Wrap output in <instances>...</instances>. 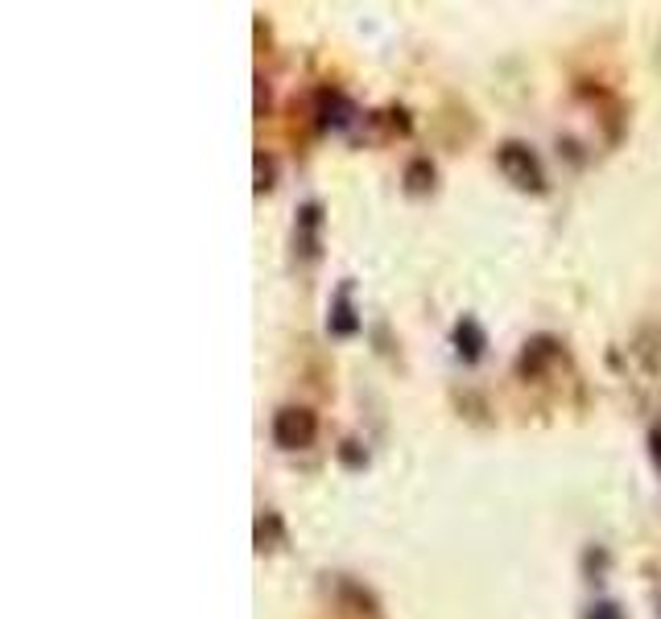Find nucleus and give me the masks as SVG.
Listing matches in <instances>:
<instances>
[{
	"instance_id": "f257e3e1",
	"label": "nucleus",
	"mask_w": 661,
	"mask_h": 619,
	"mask_svg": "<svg viewBox=\"0 0 661 619\" xmlns=\"http://www.w3.org/2000/svg\"><path fill=\"white\" fill-rule=\"evenodd\" d=\"M314 433H319V421L310 409H282L273 417V442L282 451H302L314 442Z\"/></svg>"
},
{
	"instance_id": "f03ea898",
	"label": "nucleus",
	"mask_w": 661,
	"mask_h": 619,
	"mask_svg": "<svg viewBox=\"0 0 661 619\" xmlns=\"http://www.w3.org/2000/svg\"><path fill=\"white\" fill-rule=\"evenodd\" d=\"M496 162H500V169H504V178L516 182L521 190H541V165H537V157L525 149V144H516V141L500 144Z\"/></svg>"
},
{
	"instance_id": "7ed1b4c3",
	"label": "nucleus",
	"mask_w": 661,
	"mask_h": 619,
	"mask_svg": "<svg viewBox=\"0 0 661 619\" xmlns=\"http://www.w3.org/2000/svg\"><path fill=\"white\" fill-rule=\"evenodd\" d=\"M454 343H459V351H463L467 359H475V355L484 351V330L475 327L472 318H463V323H459V330H454Z\"/></svg>"
},
{
	"instance_id": "20e7f679",
	"label": "nucleus",
	"mask_w": 661,
	"mask_h": 619,
	"mask_svg": "<svg viewBox=\"0 0 661 619\" xmlns=\"http://www.w3.org/2000/svg\"><path fill=\"white\" fill-rule=\"evenodd\" d=\"M330 330H335V334H351V330H356V318H351V306H348V293H339V302H335Z\"/></svg>"
},
{
	"instance_id": "39448f33",
	"label": "nucleus",
	"mask_w": 661,
	"mask_h": 619,
	"mask_svg": "<svg viewBox=\"0 0 661 619\" xmlns=\"http://www.w3.org/2000/svg\"><path fill=\"white\" fill-rule=\"evenodd\" d=\"M587 619H620V611L612 607V603H599V607H591V616Z\"/></svg>"
},
{
	"instance_id": "423d86ee",
	"label": "nucleus",
	"mask_w": 661,
	"mask_h": 619,
	"mask_svg": "<svg viewBox=\"0 0 661 619\" xmlns=\"http://www.w3.org/2000/svg\"><path fill=\"white\" fill-rule=\"evenodd\" d=\"M653 454H658V463H661V433H653Z\"/></svg>"
}]
</instances>
